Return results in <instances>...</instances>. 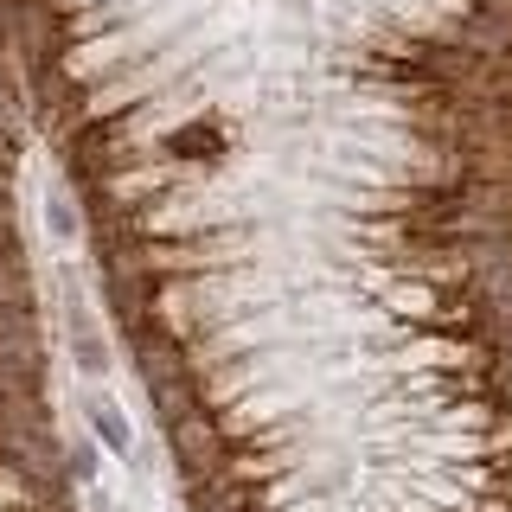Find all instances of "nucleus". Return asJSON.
Instances as JSON below:
<instances>
[{"label": "nucleus", "instance_id": "20e7f679", "mask_svg": "<svg viewBox=\"0 0 512 512\" xmlns=\"http://www.w3.org/2000/svg\"><path fill=\"white\" fill-rule=\"evenodd\" d=\"M71 474H77V480H96V448H90V442L71 448Z\"/></svg>", "mask_w": 512, "mask_h": 512}, {"label": "nucleus", "instance_id": "f03ea898", "mask_svg": "<svg viewBox=\"0 0 512 512\" xmlns=\"http://www.w3.org/2000/svg\"><path fill=\"white\" fill-rule=\"evenodd\" d=\"M90 436L109 448V455H128V448H135V429H128V416L109 404V397H96L90 404Z\"/></svg>", "mask_w": 512, "mask_h": 512}, {"label": "nucleus", "instance_id": "f257e3e1", "mask_svg": "<svg viewBox=\"0 0 512 512\" xmlns=\"http://www.w3.org/2000/svg\"><path fill=\"white\" fill-rule=\"evenodd\" d=\"M384 314L397 320H429V327H468V308H461L455 295H442L436 282H397L391 295H384Z\"/></svg>", "mask_w": 512, "mask_h": 512}, {"label": "nucleus", "instance_id": "7ed1b4c3", "mask_svg": "<svg viewBox=\"0 0 512 512\" xmlns=\"http://www.w3.org/2000/svg\"><path fill=\"white\" fill-rule=\"evenodd\" d=\"M45 224H52V237H58V244H77V237H84V224H77L71 199H52V205H45Z\"/></svg>", "mask_w": 512, "mask_h": 512}]
</instances>
